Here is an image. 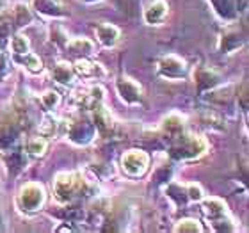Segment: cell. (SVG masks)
Instances as JSON below:
<instances>
[{
  "label": "cell",
  "instance_id": "cell-1",
  "mask_svg": "<svg viewBox=\"0 0 249 233\" xmlns=\"http://www.w3.org/2000/svg\"><path fill=\"white\" fill-rule=\"evenodd\" d=\"M207 151V143L199 135H178L171 148V155L175 159H196Z\"/></svg>",
  "mask_w": 249,
  "mask_h": 233
},
{
  "label": "cell",
  "instance_id": "cell-2",
  "mask_svg": "<svg viewBox=\"0 0 249 233\" xmlns=\"http://www.w3.org/2000/svg\"><path fill=\"white\" fill-rule=\"evenodd\" d=\"M18 201H20L23 210L34 212L37 208H41L43 203H45V189H43V185L36 183V181H31V183H27L20 191Z\"/></svg>",
  "mask_w": 249,
  "mask_h": 233
},
{
  "label": "cell",
  "instance_id": "cell-3",
  "mask_svg": "<svg viewBox=\"0 0 249 233\" xmlns=\"http://www.w3.org/2000/svg\"><path fill=\"white\" fill-rule=\"evenodd\" d=\"M148 162H150L148 153L141 150H128L121 157V166H123L124 173L130 176L144 175V171L148 169Z\"/></svg>",
  "mask_w": 249,
  "mask_h": 233
},
{
  "label": "cell",
  "instance_id": "cell-4",
  "mask_svg": "<svg viewBox=\"0 0 249 233\" xmlns=\"http://www.w3.org/2000/svg\"><path fill=\"white\" fill-rule=\"evenodd\" d=\"M78 189H80V180L77 178L75 173H61V175L55 178V183H53L55 197L62 203L68 201V199H71Z\"/></svg>",
  "mask_w": 249,
  "mask_h": 233
},
{
  "label": "cell",
  "instance_id": "cell-5",
  "mask_svg": "<svg viewBox=\"0 0 249 233\" xmlns=\"http://www.w3.org/2000/svg\"><path fill=\"white\" fill-rule=\"evenodd\" d=\"M183 72H185V64H183L182 59L175 57V55H167V57L162 59L160 62V73L167 78H177L182 77Z\"/></svg>",
  "mask_w": 249,
  "mask_h": 233
},
{
  "label": "cell",
  "instance_id": "cell-6",
  "mask_svg": "<svg viewBox=\"0 0 249 233\" xmlns=\"http://www.w3.org/2000/svg\"><path fill=\"white\" fill-rule=\"evenodd\" d=\"M118 89H120L123 100L128 102V104H135V102L141 100V86H137L132 78L121 77L118 80Z\"/></svg>",
  "mask_w": 249,
  "mask_h": 233
},
{
  "label": "cell",
  "instance_id": "cell-7",
  "mask_svg": "<svg viewBox=\"0 0 249 233\" xmlns=\"http://www.w3.org/2000/svg\"><path fill=\"white\" fill-rule=\"evenodd\" d=\"M18 137V128H16V123L9 121V119H2L0 121V146L2 148H7L16 141Z\"/></svg>",
  "mask_w": 249,
  "mask_h": 233
},
{
  "label": "cell",
  "instance_id": "cell-8",
  "mask_svg": "<svg viewBox=\"0 0 249 233\" xmlns=\"http://www.w3.org/2000/svg\"><path fill=\"white\" fill-rule=\"evenodd\" d=\"M70 137H71L73 143L86 144L93 137V126L89 123H75L70 130Z\"/></svg>",
  "mask_w": 249,
  "mask_h": 233
},
{
  "label": "cell",
  "instance_id": "cell-9",
  "mask_svg": "<svg viewBox=\"0 0 249 233\" xmlns=\"http://www.w3.org/2000/svg\"><path fill=\"white\" fill-rule=\"evenodd\" d=\"M96 36L105 47H110V45H114L118 41L120 31H118V27L110 25V23H100L98 29H96Z\"/></svg>",
  "mask_w": 249,
  "mask_h": 233
},
{
  "label": "cell",
  "instance_id": "cell-10",
  "mask_svg": "<svg viewBox=\"0 0 249 233\" xmlns=\"http://www.w3.org/2000/svg\"><path fill=\"white\" fill-rule=\"evenodd\" d=\"M167 13V4L164 0H155L153 4L146 9L144 13V18L148 23H157V21H160Z\"/></svg>",
  "mask_w": 249,
  "mask_h": 233
},
{
  "label": "cell",
  "instance_id": "cell-11",
  "mask_svg": "<svg viewBox=\"0 0 249 233\" xmlns=\"http://www.w3.org/2000/svg\"><path fill=\"white\" fill-rule=\"evenodd\" d=\"M52 75L59 84H70L73 80V70L68 62H59L57 66L53 68Z\"/></svg>",
  "mask_w": 249,
  "mask_h": 233
},
{
  "label": "cell",
  "instance_id": "cell-12",
  "mask_svg": "<svg viewBox=\"0 0 249 233\" xmlns=\"http://www.w3.org/2000/svg\"><path fill=\"white\" fill-rule=\"evenodd\" d=\"M164 130H166L169 135H173V137H178V135L182 134V130H183L182 118H180V116H177V114L167 116V118L164 119Z\"/></svg>",
  "mask_w": 249,
  "mask_h": 233
},
{
  "label": "cell",
  "instance_id": "cell-13",
  "mask_svg": "<svg viewBox=\"0 0 249 233\" xmlns=\"http://www.w3.org/2000/svg\"><path fill=\"white\" fill-rule=\"evenodd\" d=\"M68 48L71 50V54H89L93 50V43L86 37H77V39H71L68 43Z\"/></svg>",
  "mask_w": 249,
  "mask_h": 233
},
{
  "label": "cell",
  "instance_id": "cell-14",
  "mask_svg": "<svg viewBox=\"0 0 249 233\" xmlns=\"http://www.w3.org/2000/svg\"><path fill=\"white\" fill-rule=\"evenodd\" d=\"M196 82L199 89L212 88L213 84H215V75H213L210 70H199V72L196 73Z\"/></svg>",
  "mask_w": 249,
  "mask_h": 233
},
{
  "label": "cell",
  "instance_id": "cell-15",
  "mask_svg": "<svg viewBox=\"0 0 249 233\" xmlns=\"http://www.w3.org/2000/svg\"><path fill=\"white\" fill-rule=\"evenodd\" d=\"M47 141L43 139V137H34V139L29 141V144H27V151L31 153V155H36V157H41L45 151H47Z\"/></svg>",
  "mask_w": 249,
  "mask_h": 233
},
{
  "label": "cell",
  "instance_id": "cell-16",
  "mask_svg": "<svg viewBox=\"0 0 249 233\" xmlns=\"http://www.w3.org/2000/svg\"><path fill=\"white\" fill-rule=\"evenodd\" d=\"M36 7L47 15H62V11H59V7L53 0H36Z\"/></svg>",
  "mask_w": 249,
  "mask_h": 233
},
{
  "label": "cell",
  "instance_id": "cell-17",
  "mask_svg": "<svg viewBox=\"0 0 249 233\" xmlns=\"http://www.w3.org/2000/svg\"><path fill=\"white\" fill-rule=\"evenodd\" d=\"M75 72H77L78 75H82V77H91V75L96 73V64L82 59V61L75 62Z\"/></svg>",
  "mask_w": 249,
  "mask_h": 233
},
{
  "label": "cell",
  "instance_id": "cell-18",
  "mask_svg": "<svg viewBox=\"0 0 249 233\" xmlns=\"http://www.w3.org/2000/svg\"><path fill=\"white\" fill-rule=\"evenodd\" d=\"M96 126H98L102 132H107V130L112 128V119L107 114V110L100 109L98 112H96Z\"/></svg>",
  "mask_w": 249,
  "mask_h": 233
},
{
  "label": "cell",
  "instance_id": "cell-19",
  "mask_svg": "<svg viewBox=\"0 0 249 233\" xmlns=\"http://www.w3.org/2000/svg\"><path fill=\"white\" fill-rule=\"evenodd\" d=\"M23 64H25L31 72H39L41 70V61H39V57H37L36 54H31V52H27L23 57L20 59Z\"/></svg>",
  "mask_w": 249,
  "mask_h": 233
},
{
  "label": "cell",
  "instance_id": "cell-20",
  "mask_svg": "<svg viewBox=\"0 0 249 233\" xmlns=\"http://www.w3.org/2000/svg\"><path fill=\"white\" fill-rule=\"evenodd\" d=\"M224 203L219 201V199H207L205 201V210H207L210 215H221V214H224Z\"/></svg>",
  "mask_w": 249,
  "mask_h": 233
},
{
  "label": "cell",
  "instance_id": "cell-21",
  "mask_svg": "<svg viewBox=\"0 0 249 233\" xmlns=\"http://www.w3.org/2000/svg\"><path fill=\"white\" fill-rule=\"evenodd\" d=\"M31 18L32 16L25 5H16V9H15V23L16 25H25V23L31 21Z\"/></svg>",
  "mask_w": 249,
  "mask_h": 233
},
{
  "label": "cell",
  "instance_id": "cell-22",
  "mask_svg": "<svg viewBox=\"0 0 249 233\" xmlns=\"http://www.w3.org/2000/svg\"><path fill=\"white\" fill-rule=\"evenodd\" d=\"M177 232L196 233V232H201V226H199L197 221H194V219H183V221H180V224L177 226Z\"/></svg>",
  "mask_w": 249,
  "mask_h": 233
},
{
  "label": "cell",
  "instance_id": "cell-23",
  "mask_svg": "<svg viewBox=\"0 0 249 233\" xmlns=\"http://www.w3.org/2000/svg\"><path fill=\"white\" fill-rule=\"evenodd\" d=\"M59 102H61V96L55 91H48L41 96V104L45 105V109H53Z\"/></svg>",
  "mask_w": 249,
  "mask_h": 233
},
{
  "label": "cell",
  "instance_id": "cell-24",
  "mask_svg": "<svg viewBox=\"0 0 249 233\" xmlns=\"http://www.w3.org/2000/svg\"><path fill=\"white\" fill-rule=\"evenodd\" d=\"M13 50L16 54H27L29 52V39L25 36H16L13 39Z\"/></svg>",
  "mask_w": 249,
  "mask_h": 233
},
{
  "label": "cell",
  "instance_id": "cell-25",
  "mask_svg": "<svg viewBox=\"0 0 249 233\" xmlns=\"http://www.w3.org/2000/svg\"><path fill=\"white\" fill-rule=\"evenodd\" d=\"M11 32V23L7 18H0V36H5Z\"/></svg>",
  "mask_w": 249,
  "mask_h": 233
},
{
  "label": "cell",
  "instance_id": "cell-26",
  "mask_svg": "<svg viewBox=\"0 0 249 233\" xmlns=\"http://www.w3.org/2000/svg\"><path fill=\"white\" fill-rule=\"evenodd\" d=\"M189 197L191 199H201V189L197 185H189Z\"/></svg>",
  "mask_w": 249,
  "mask_h": 233
},
{
  "label": "cell",
  "instance_id": "cell-27",
  "mask_svg": "<svg viewBox=\"0 0 249 233\" xmlns=\"http://www.w3.org/2000/svg\"><path fill=\"white\" fill-rule=\"evenodd\" d=\"M7 70H9V68H7V57L0 52V80L4 78V75L7 73Z\"/></svg>",
  "mask_w": 249,
  "mask_h": 233
},
{
  "label": "cell",
  "instance_id": "cell-28",
  "mask_svg": "<svg viewBox=\"0 0 249 233\" xmlns=\"http://www.w3.org/2000/svg\"><path fill=\"white\" fill-rule=\"evenodd\" d=\"M242 100H244V102H242V107L248 109V88H246V84H244V91H242Z\"/></svg>",
  "mask_w": 249,
  "mask_h": 233
},
{
  "label": "cell",
  "instance_id": "cell-29",
  "mask_svg": "<svg viewBox=\"0 0 249 233\" xmlns=\"http://www.w3.org/2000/svg\"><path fill=\"white\" fill-rule=\"evenodd\" d=\"M0 47H2V39H0Z\"/></svg>",
  "mask_w": 249,
  "mask_h": 233
}]
</instances>
